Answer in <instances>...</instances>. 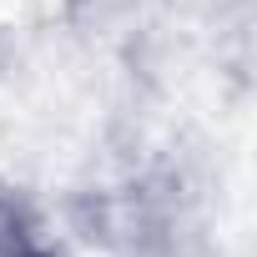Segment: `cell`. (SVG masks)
Instances as JSON below:
<instances>
[{
    "label": "cell",
    "instance_id": "cell-2",
    "mask_svg": "<svg viewBox=\"0 0 257 257\" xmlns=\"http://www.w3.org/2000/svg\"><path fill=\"white\" fill-rule=\"evenodd\" d=\"M41 247H46L41 212L31 207L26 192H16L11 182H0V257H36Z\"/></svg>",
    "mask_w": 257,
    "mask_h": 257
},
{
    "label": "cell",
    "instance_id": "cell-1",
    "mask_svg": "<svg viewBox=\"0 0 257 257\" xmlns=\"http://www.w3.org/2000/svg\"><path fill=\"white\" fill-rule=\"evenodd\" d=\"M126 257H222L217 242L197 227V217L177 207H152L126 237Z\"/></svg>",
    "mask_w": 257,
    "mask_h": 257
},
{
    "label": "cell",
    "instance_id": "cell-3",
    "mask_svg": "<svg viewBox=\"0 0 257 257\" xmlns=\"http://www.w3.org/2000/svg\"><path fill=\"white\" fill-rule=\"evenodd\" d=\"M36 257H76V252H66V247H56V242H46V247H41Z\"/></svg>",
    "mask_w": 257,
    "mask_h": 257
}]
</instances>
